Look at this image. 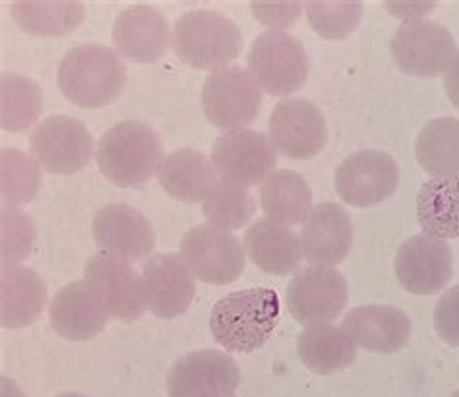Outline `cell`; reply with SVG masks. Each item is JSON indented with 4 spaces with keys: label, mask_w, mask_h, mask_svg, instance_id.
I'll return each mask as SVG.
<instances>
[{
    "label": "cell",
    "mask_w": 459,
    "mask_h": 397,
    "mask_svg": "<svg viewBox=\"0 0 459 397\" xmlns=\"http://www.w3.org/2000/svg\"><path fill=\"white\" fill-rule=\"evenodd\" d=\"M305 258L312 266L333 268L342 263L353 245V223L343 206L333 202L312 208L300 231Z\"/></svg>",
    "instance_id": "obj_20"
},
{
    "label": "cell",
    "mask_w": 459,
    "mask_h": 397,
    "mask_svg": "<svg viewBox=\"0 0 459 397\" xmlns=\"http://www.w3.org/2000/svg\"><path fill=\"white\" fill-rule=\"evenodd\" d=\"M260 203L268 220L275 223H305L312 211V190L299 173L281 169L262 185Z\"/></svg>",
    "instance_id": "obj_28"
},
{
    "label": "cell",
    "mask_w": 459,
    "mask_h": 397,
    "mask_svg": "<svg viewBox=\"0 0 459 397\" xmlns=\"http://www.w3.org/2000/svg\"><path fill=\"white\" fill-rule=\"evenodd\" d=\"M250 74L270 95H291L305 86L308 58L303 43L285 31L258 35L248 55Z\"/></svg>",
    "instance_id": "obj_5"
},
{
    "label": "cell",
    "mask_w": 459,
    "mask_h": 397,
    "mask_svg": "<svg viewBox=\"0 0 459 397\" xmlns=\"http://www.w3.org/2000/svg\"><path fill=\"white\" fill-rule=\"evenodd\" d=\"M173 49L183 63L215 72V68H225L243 51V33L233 20L223 14L192 10L175 22Z\"/></svg>",
    "instance_id": "obj_4"
},
{
    "label": "cell",
    "mask_w": 459,
    "mask_h": 397,
    "mask_svg": "<svg viewBox=\"0 0 459 397\" xmlns=\"http://www.w3.org/2000/svg\"><path fill=\"white\" fill-rule=\"evenodd\" d=\"M390 8V12L394 16H400V18H411L409 22H417V18L430 14L432 8L437 6L434 3H388L385 4Z\"/></svg>",
    "instance_id": "obj_38"
},
{
    "label": "cell",
    "mask_w": 459,
    "mask_h": 397,
    "mask_svg": "<svg viewBox=\"0 0 459 397\" xmlns=\"http://www.w3.org/2000/svg\"><path fill=\"white\" fill-rule=\"evenodd\" d=\"M47 285L31 268L4 266L0 273V318L4 328H26L41 316Z\"/></svg>",
    "instance_id": "obj_24"
},
{
    "label": "cell",
    "mask_w": 459,
    "mask_h": 397,
    "mask_svg": "<svg viewBox=\"0 0 459 397\" xmlns=\"http://www.w3.org/2000/svg\"><path fill=\"white\" fill-rule=\"evenodd\" d=\"M347 281L333 268L310 266L299 272L287 287L289 312L307 326L335 320L347 306Z\"/></svg>",
    "instance_id": "obj_14"
},
{
    "label": "cell",
    "mask_w": 459,
    "mask_h": 397,
    "mask_svg": "<svg viewBox=\"0 0 459 397\" xmlns=\"http://www.w3.org/2000/svg\"><path fill=\"white\" fill-rule=\"evenodd\" d=\"M450 397H459V390H457V392H454Z\"/></svg>",
    "instance_id": "obj_41"
},
{
    "label": "cell",
    "mask_w": 459,
    "mask_h": 397,
    "mask_svg": "<svg viewBox=\"0 0 459 397\" xmlns=\"http://www.w3.org/2000/svg\"><path fill=\"white\" fill-rule=\"evenodd\" d=\"M180 256L204 283L227 285L240 278L247 256L240 240L215 225H196L185 233Z\"/></svg>",
    "instance_id": "obj_7"
},
{
    "label": "cell",
    "mask_w": 459,
    "mask_h": 397,
    "mask_svg": "<svg viewBox=\"0 0 459 397\" xmlns=\"http://www.w3.org/2000/svg\"><path fill=\"white\" fill-rule=\"evenodd\" d=\"M111 316L98 289L91 281L80 280L58 289L49 305L51 328L68 341L98 338Z\"/></svg>",
    "instance_id": "obj_18"
},
{
    "label": "cell",
    "mask_w": 459,
    "mask_h": 397,
    "mask_svg": "<svg viewBox=\"0 0 459 397\" xmlns=\"http://www.w3.org/2000/svg\"><path fill=\"white\" fill-rule=\"evenodd\" d=\"M245 250L255 266L273 275L293 273L305 258L300 237L293 229L272 220H260L248 227Z\"/></svg>",
    "instance_id": "obj_23"
},
{
    "label": "cell",
    "mask_w": 459,
    "mask_h": 397,
    "mask_svg": "<svg viewBox=\"0 0 459 397\" xmlns=\"http://www.w3.org/2000/svg\"><path fill=\"white\" fill-rule=\"evenodd\" d=\"M128 68L117 51L90 43L70 49L58 65V88L78 107L98 109L123 93Z\"/></svg>",
    "instance_id": "obj_1"
},
{
    "label": "cell",
    "mask_w": 459,
    "mask_h": 397,
    "mask_svg": "<svg viewBox=\"0 0 459 397\" xmlns=\"http://www.w3.org/2000/svg\"><path fill=\"white\" fill-rule=\"evenodd\" d=\"M212 163L229 183L256 186L273 175L277 153L272 140L258 130H229L213 143Z\"/></svg>",
    "instance_id": "obj_9"
},
{
    "label": "cell",
    "mask_w": 459,
    "mask_h": 397,
    "mask_svg": "<svg viewBox=\"0 0 459 397\" xmlns=\"http://www.w3.org/2000/svg\"><path fill=\"white\" fill-rule=\"evenodd\" d=\"M100 171L120 188H136L160 173L163 146L160 136L138 120H123L108 128L95 150Z\"/></svg>",
    "instance_id": "obj_3"
},
{
    "label": "cell",
    "mask_w": 459,
    "mask_h": 397,
    "mask_svg": "<svg viewBox=\"0 0 459 397\" xmlns=\"http://www.w3.org/2000/svg\"><path fill=\"white\" fill-rule=\"evenodd\" d=\"M0 180L3 198L10 203H28L41 186V171L35 158L16 148H4L0 153Z\"/></svg>",
    "instance_id": "obj_33"
},
{
    "label": "cell",
    "mask_w": 459,
    "mask_h": 397,
    "mask_svg": "<svg viewBox=\"0 0 459 397\" xmlns=\"http://www.w3.org/2000/svg\"><path fill=\"white\" fill-rule=\"evenodd\" d=\"M400 185V167L392 155L362 150L337 167L335 190L340 198L357 208H370L388 200Z\"/></svg>",
    "instance_id": "obj_10"
},
{
    "label": "cell",
    "mask_w": 459,
    "mask_h": 397,
    "mask_svg": "<svg viewBox=\"0 0 459 397\" xmlns=\"http://www.w3.org/2000/svg\"><path fill=\"white\" fill-rule=\"evenodd\" d=\"M113 41L120 55L140 65H153L167 53L169 41L173 39L160 10L136 4L126 8L115 20Z\"/></svg>",
    "instance_id": "obj_21"
},
{
    "label": "cell",
    "mask_w": 459,
    "mask_h": 397,
    "mask_svg": "<svg viewBox=\"0 0 459 397\" xmlns=\"http://www.w3.org/2000/svg\"><path fill=\"white\" fill-rule=\"evenodd\" d=\"M300 3H252L255 16L265 28H287L300 16Z\"/></svg>",
    "instance_id": "obj_37"
},
{
    "label": "cell",
    "mask_w": 459,
    "mask_h": 397,
    "mask_svg": "<svg viewBox=\"0 0 459 397\" xmlns=\"http://www.w3.org/2000/svg\"><path fill=\"white\" fill-rule=\"evenodd\" d=\"M56 397H86V395H82V393H60Z\"/></svg>",
    "instance_id": "obj_40"
},
{
    "label": "cell",
    "mask_w": 459,
    "mask_h": 397,
    "mask_svg": "<svg viewBox=\"0 0 459 397\" xmlns=\"http://www.w3.org/2000/svg\"><path fill=\"white\" fill-rule=\"evenodd\" d=\"M93 238L101 252L140 262L155 246L153 227L146 215L126 203H111L93 218Z\"/></svg>",
    "instance_id": "obj_19"
},
{
    "label": "cell",
    "mask_w": 459,
    "mask_h": 397,
    "mask_svg": "<svg viewBox=\"0 0 459 397\" xmlns=\"http://www.w3.org/2000/svg\"><path fill=\"white\" fill-rule=\"evenodd\" d=\"M434 328L438 338L452 347H459V285L448 289L434 308Z\"/></svg>",
    "instance_id": "obj_36"
},
{
    "label": "cell",
    "mask_w": 459,
    "mask_h": 397,
    "mask_svg": "<svg viewBox=\"0 0 459 397\" xmlns=\"http://www.w3.org/2000/svg\"><path fill=\"white\" fill-rule=\"evenodd\" d=\"M240 370L220 351H196L178 358L167 378L169 397H235Z\"/></svg>",
    "instance_id": "obj_12"
},
{
    "label": "cell",
    "mask_w": 459,
    "mask_h": 397,
    "mask_svg": "<svg viewBox=\"0 0 459 397\" xmlns=\"http://www.w3.org/2000/svg\"><path fill=\"white\" fill-rule=\"evenodd\" d=\"M419 165L434 177L459 175V120L452 117L434 118L415 143Z\"/></svg>",
    "instance_id": "obj_30"
},
{
    "label": "cell",
    "mask_w": 459,
    "mask_h": 397,
    "mask_svg": "<svg viewBox=\"0 0 459 397\" xmlns=\"http://www.w3.org/2000/svg\"><path fill=\"white\" fill-rule=\"evenodd\" d=\"M31 153L47 173L72 175L91 160L93 136L80 120L66 115L45 118L31 134Z\"/></svg>",
    "instance_id": "obj_11"
},
{
    "label": "cell",
    "mask_w": 459,
    "mask_h": 397,
    "mask_svg": "<svg viewBox=\"0 0 459 397\" xmlns=\"http://www.w3.org/2000/svg\"><path fill=\"white\" fill-rule=\"evenodd\" d=\"M12 16L22 31L35 38H56L74 31L83 22L86 10L76 0H56V3L18 0L12 4Z\"/></svg>",
    "instance_id": "obj_29"
},
{
    "label": "cell",
    "mask_w": 459,
    "mask_h": 397,
    "mask_svg": "<svg viewBox=\"0 0 459 397\" xmlns=\"http://www.w3.org/2000/svg\"><path fill=\"white\" fill-rule=\"evenodd\" d=\"M392 56L409 76L437 78L446 74L457 55L452 33L437 22H407L394 33Z\"/></svg>",
    "instance_id": "obj_8"
},
{
    "label": "cell",
    "mask_w": 459,
    "mask_h": 397,
    "mask_svg": "<svg viewBox=\"0 0 459 397\" xmlns=\"http://www.w3.org/2000/svg\"><path fill=\"white\" fill-rule=\"evenodd\" d=\"M161 188L180 202H200L208 198L217 185V171L204 153L195 150H178L167 155L160 173Z\"/></svg>",
    "instance_id": "obj_25"
},
{
    "label": "cell",
    "mask_w": 459,
    "mask_h": 397,
    "mask_svg": "<svg viewBox=\"0 0 459 397\" xmlns=\"http://www.w3.org/2000/svg\"><path fill=\"white\" fill-rule=\"evenodd\" d=\"M202 107L217 128H245L260 113L262 88L243 66H225L205 78Z\"/></svg>",
    "instance_id": "obj_6"
},
{
    "label": "cell",
    "mask_w": 459,
    "mask_h": 397,
    "mask_svg": "<svg viewBox=\"0 0 459 397\" xmlns=\"http://www.w3.org/2000/svg\"><path fill=\"white\" fill-rule=\"evenodd\" d=\"M312 30L324 39H345L362 16V4L355 0H310L305 4Z\"/></svg>",
    "instance_id": "obj_34"
},
{
    "label": "cell",
    "mask_w": 459,
    "mask_h": 397,
    "mask_svg": "<svg viewBox=\"0 0 459 397\" xmlns=\"http://www.w3.org/2000/svg\"><path fill=\"white\" fill-rule=\"evenodd\" d=\"M280 318V297L272 289L229 293L212 310L210 328L227 351L252 353L270 340Z\"/></svg>",
    "instance_id": "obj_2"
},
{
    "label": "cell",
    "mask_w": 459,
    "mask_h": 397,
    "mask_svg": "<svg viewBox=\"0 0 459 397\" xmlns=\"http://www.w3.org/2000/svg\"><path fill=\"white\" fill-rule=\"evenodd\" d=\"M35 240V229L26 213L14 208L3 210V262L14 266V262L26 258Z\"/></svg>",
    "instance_id": "obj_35"
},
{
    "label": "cell",
    "mask_w": 459,
    "mask_h": 397,
    "mask_svg": "<svg viewBox=\"0 0 459 397\" xmlns=\"http://www.w3.org/2000/svg\"><path fill=\"white\" fill-rule=\"evenodd\" d=\"M270 140L289 160H310L328 142V126L320 109L307 99H285L270 117Z\"/></svg>",
    "instance_id": "obj_15"
},
{
    "label": "cell",
    "mask_w": 459,
    "mask_h": 397,
    "mask_svg": "<svg viewBox=\"0 0 459 397\" xmlns=\"http://www.w3.org/2000/svg\"><path fill=\"white\" fill-rule=\"evenodd\" d=\"M395 275L413 295H437L454 275V256L448 243L429 233L407 238L397 250Z\"/></svg>",
    "instance_id": "obj_13"
},
{
    "label": "cell",
    "mask_w": 459,
    "mask_h": 397,
    "mask_svg": "<svg viewBox=\"0 0 459 397\" xmlns=\"http://www.w3.org/2000/svg\"><path fill=\"white\" fill-rule=\"evenodd\" d=\"M444 90H446V93H448V98L454 103L455 109H459V53L452 60L450 68L446 70Z\"/></svg>",
    "instance_id": "obj_39"
},
{
    "label": "cell",
    "mask_w": 459,
    "mask_h": 397,
    "mask_svg": "<svg viewBox=\"0 0 459 397\" xmlns=\"http://www.w3.org/2000/svg\"><path fill=\"white\" fill-rule=\"evenodd\" d=\"M417 215L425 233L459 238V175L429 180L417 196Z\"/></svg>",
    "instance_id": "obj_27"
},
{
    "label": "cell",
    "mask_w": 459,
    "mask_h": 397,
    "mask_svg": "<svg viewBox=\"0 0 459 397\" xmlns=\"http://www.w3.org/2000/svg\"><path fill=\"white\" fill-rule=\"evenodd\" d=\"M255 198L250 196L247 186L229 183H217L204 200V215L212 225L225 229V231H237L243 229L255 213Z\"/></svg>",
    "instance_id": "obj_32"
},
{
    "label": "cell",
    "mask_w": 459,
    "mask_h": 397,
    "mask_svg": "<svg viewBox=\"0 0 459 397\" xmlns=\"http://www.w3.org/2000/svg\"><path fill=\"white\" fill-rule=\"evenodd\" d=\"M343 330L357 345L370 353H397L411 338V320L390 305H367L349 310Z\"/></svg>",
    "instance_id": "obj_22"
},
{
    "label": "cell",
    "mask_w": 459,
    "mask_h": 397,
    "mask_svg": "<svg viewBox=\"0 0 459 397\" xmlns=\"http://www.w3.org/2000/svg\"><path fill=\"white\" fill-rule=\"evenodd\" d=\"M86 280L100 291L108 315L120 322H136L148 308L142 275L125 258L100 252L86 263Z\"/></svg>",
    "instance_id": "obj_16"
},
{
    "label": "cell",
    "mask_w": 459,
    "mask_h": 397,
    "mask_svg": "<svg viewBox=\"0 0 459 397\" xmlns=\"http://www.w3.org/2000/svg\"><path fill=\"white\" fill-rule=\"evenodd\" d=\"M299 358L316 375H335L355 363L357 345L343 328L314 324L299 335Z\"/></svg>",
    "instance_id": "obj_26"
},
{
    "label": "cell",
    "mask_w": 459,
    "mask_h": 397,
    "mask_svg": "<svg viewBox=\"0 0 459 397\" xmlns=\"http://www.w3.org/2000/svg\"><path fill=\"white\" fill-rule=\"evenodd\" d=\"M0 123L8 132L30 128L43 111V93L38 83L20 74H3L0 80Z\"/></svg>",
    "instance_id": "obj_31"
},
{
    "label": "cell",
    "mask_w": 459,
    "mask_h": 397,
    "mask_svg": "<svg viewBox=\"0 0 459 397\" xmlns=\"http://www.w3.org/2000/svg\"><path fill=\"white\" fill-rule=\"evenodd\" d=\"M142 287L146 306L157 318L171 320L185 315L196 293L195 273L183 256L155 255L142 272Z\"/></svg>",
    "instance_id": "obj_17"
}]
</instances>
